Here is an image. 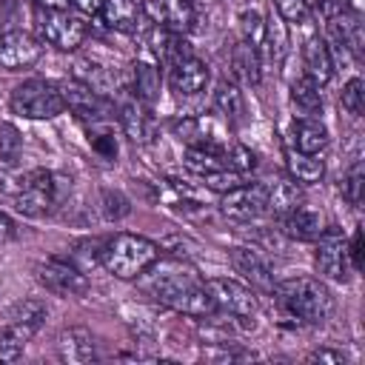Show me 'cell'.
Returning <instances> with one entry per match:
<instances>
[{
    "instance_id": "cell-33",
    "label": "cell",
    "mask_w": 365,
    "mask_h": 365,
    "mask_svg": "<svg viewBox=\"0 0 365 365\" xmlns=\"http://www.w3.org/2000/svg\"><path fill=\"white\" fill-rule=\"evenodd\" d=\"M222 163H225V168H231V171H237V174L257 168L254 151L245 148V145H240V143H225V148H222Z\"/></svg>"
},
{
    "instance_id": "cell-19",
    "label": "cell",
    "mask_w": 365,
    "mask_h": 365,
    "mask_svg": "<svg viewBox=\"0 0 365 365\" xmlns=\"http://www.w3.org/2000/svg\"><path fill=\"white\" fill-rule=\"evenodd\" d=\"M302 66H305V77H311L317 86H325L334 74V57L331 48L322 37H308L302 46Z\"/></svg>"
},
{
    "instance_id": "cell-32",
    "label": "cell",
    "mask_w": 365,
    "mask_h": 365,
    "mask_svg": "<svg viewBox=\"0 0 365 365\" xmlns=\"http://www.w3.org/2000/svg\"><path fill=\"white\" fill-rule=\"evenodd\" d=\"M182 163H185L191 171H197L200 177L208 174V171L225 168V163H222V151H214V148H188L185 157H182Z\"/></svg>"
},
{
    "instance_id": "cell-40",
    "label": "cell",
    "mask_w": 365,
    "mask_h": 365,
    "mask_svg": "<svg viewBox=\"0 0 365 365\" xmlns=\"http://www.w3.org/2000/svg\"><path fill=\"white\" fill-rule=\"evenodd\" d=\"M240 31H242V43L259 46L262 37H265V23H262V17L251 9V11H242V14H240Z\"/></svg>"
},
{
    "instance_id": "cell-21",
    "label": "cell",
    "mask_w": 365,
    "mask_h": 365,
    "mask_svg": "<svg viewBox=\"0 0 365 365\" xmlns=\"http://www.w3.org/2000/svg\"><path fill=\"white\" fill-rule=\"evenodd\" d=\"M265 197H268V211L277 217H285L288 211L302 205V188L291 174L265 182Z\"/></svg>"
},
{
    "instance_id": "cell-1",
    "label": "cell",
    "mask_w": 365,
    "mask_h": 365,
    "mask_svg": "<svg viewBox=\"0 0 365 365\" xmlns=\"http://www.w3.org/2000/svg\"><path fill=\"white\" fill-rule=\"evenodd\" d=\"M143 291L148 297H154L157 302H163L180 314H188V317H211L217 311V305L208 294V285L200 279V274L191 265H185L180 259L154 262L143 279Z\"/></svg>"
},
{
    "instance_id": "cell-13",
    "label": "cell",
    "mask_w": 365,
    "mask_h": 365,
    "mask_svg": "<svg viewBox=\"0 0 365 365\" xmlns=\"http://www.w3.org/2000/svg\"><path fill=\"white\" fill-rule=\"evenodd\" d=\"M174 134L185 140L188 148H214V151L225 148V137L211 117H182L174 123Z\"/></svg>"
},
{
    "instance_id": "cell-11",
    "label": "cell",
    "mask_w": 365,
    "mask_h": 365,
    "mask_svg": "<svg viewBox=\"0 0 365 365\" xmlns=\"http://www.w3.org/2000/svg\"><path fill=\"white\" fill-rule=\"evenodd\" d=\"M40 51H43V46L26 31H3L0 34V68H6V71L34 66L40 60Z\"/></svg>"
},
{
    "instance_id": "cell-20",
    "label": "cell",
    "mask_w": 365,
    "mask_h": 365,
    "mask_svg": "<svg viewBox=\"0 0 365 365\" xmlns=\"http://www.w3.org/2000/svg\"><path fill=\"white\" fill-rule=\"evenodd\" d=\"M279 220H282V231L288 237H294V240H305V242L308 240H319L322 231H325L322 214L314 211V208H308V205H297L294 211H288Z\"/></svg>"
},
{
    "instance_id": "cell-37",
    "label": "cell",
    "mask_w": 365,
    "mask_h": 365,
    "mask_svg": "<svg viewBox=\"0 0 365 365\" xmlns=\"http://www.w3.org/2000/svg\"><path fill=\"white\" fill-rule=\"evenodd\" d=\"M362 188H365V171H362V163L356 160V163L348 168L345 180H342V197H345L351 205H359V202H362Z\"/></svg>"
},
{
    "instance_id": "cell-35",
    "label": "cell",
    "mask_w": 365,
    "mask_h": 365,
    "mask_svg": "<svg viewBox=\"0 0 365 365\" xmlns=\"http://www.w3.org/2000/svg\"><path fill=\"white\" fill-rule=\"evenodd\" d=\"M20 154V137L9 123H0V168H11Z\"/></svg>"
},
{
    "instance_id": "cell-17",
    "label": "cell",
    "mask_w": 365,
    "mask_h": 365,
    "mask_svg": "<svg viewBox=\"0 0 365 365\" xmlns=\"http://www.w3.org/2000/svg\"><path fill=\"white\" fill-rule=\"evenodd\" d=\"M168 68H171V74H168L171 88L182 97H194L208 86V66L202 60H197L194 54H188L185 60H180Z\"/></svg>"
},
{
    "instance_id": "cell-45",
    "label": "cell",
    "mask_w": 365,
    "mask_h": 365,
    "mask_svg": "<svg viewBox=\"0 0 365 365\" xmlns=\"http://www.w3.org/2000/svg\"><path fill=\"white\" fill-rule=\"evenodd\" d=\"M68 3H71L77 11H83V14H97L103 0H68Z\"/></svg>"
},
{
    "instance_id": "cell-10",
    "label": "cell",
    "mask_w": 365,
    "mask_h": 365,
    "mask_svg": "<svg viewBox=\"0 0 365 365\" xmlns=\"http://www.w3.org/2000/svg\"><path fill=\"white\" fill-rule=\"evenodd\" d=\"M317 271L328 279H336V282H345L354 271L351 257H348V245L336 228H325L322 237L317 240Z\"/></svg>"
},
{
    "instance_id": "cell-16",
    "label": "cell",
    "mask_w": 365,
    "mask_h": 365,
    "mask_svg": "<svg viewBox=\"0 0 365 365\" xmlns=\"http://www.w3.org/2000/svg\"><path fill=\"white\" fill-rule=\"evenodd\" d=\"M74 80L86 83L97 94H108L114 88H120V68H114L111 63H103L97 57H77L74 60Z\"/></svg>"
},
{
    "instance_id": "cell-14",
    "label": "cell",
    "mask_w": 365,
    "mask_h": 365,
    "mask_svg": "<svg viewBox=\"0 0 365 365\" xmlns=\"http://www.w3.org/2000/svg\"><path fill=\"white\" fill-rule=\"evenodd\" d=\"M46 317H48L46 302H40V299H20V302H14V305L9 308V314H6V328H9L14 336H20L23 342H29V339L40 331V325L46 322Z\"/></svg>"
},
{
    "instance_id": "cell-18",
    "label": "cell",
    "mask_w": 365,
    "mask_h": 365,
    "mask_svg": "<svg viewBox=\"0 0 365 365\" xmlns=\"http://www.w3.org/2000/svg\"><path fill=\"white\" fill-rule=\"evenodd\" d=\"M57 354L63 362H74V365L94 362L97 359V342H94L91 331H86V328H66L57 336Z\"/></svg>"
},
{
    "instance_id": "cell-42",
    "label": "cell",
    "mask_w": 365,
    "mask_h": 365,
    "mask_svg": "<svg viewBox=\"0 0 365 365\" xmlns=\"http://www.w3.org/2000/svg\"><path fill=\"white\" fill-rule=\"evenodd\" d=\"M23 339L20 336H14L9 328H3L0 331V365L3 362H14V359H20V354H23Z\"/></svg>"
},
{
    "instance_id": "cell-47",
    "label": "cell",
    "mask_w": 365,
    "mask_h": 365,
    "mask_svg": "<svg viewBox=\"0 0 365 365\" xmlns=\"http://www.w3.org/2000/svg\"><path fill=\"white\" fill-rule=\"evenodd\" d=\"M37 9H63L68 0H31Z\"/></svg>"
},
{
    "instance_id": "cell-8",
    "label": "cell",
    "mask_w": 365,
    "mask_h": 365,
    "mask_svg": "<svg viewBox=\"0 0 365 365\" xmlns=\"http://www.w3.org/2000/svg\"><path fill=\"white\" fill-rule=\"evenodd\" d=\"M208 285V294L214 299V305L225 314H234V317H242V319H254L257 311H259V302L254 297V291L237 279H228V277H214L205 282Z\"/></svg>"
},
{
    "instance_id": "cell-38",
    "label": "cell",
    "mask_w": 365,
    "mask_h": 365,
    "mask_svg": "<svg viewBox=\"0 0 365 365\" xmlns=\"http://www.w3.org/2000/svg\"><path fill=\"white\" fill-rule=\"evenodd\" d=\"M274 6H277V17L285 20V23L302 26V23H308V17H311L308 0H274Z\"/></svg>"
},
{
    "instance_id": "cell-28",
    "label": "cell",
    "mask_w": 365,
    "mask_h": 365,
    "mask_svg": "<svg viewBox=\"0 0 365 365\" xmlns=\"http://www.w3.org/2000/svg\"><path fill=\"white\" fill-rule=\"evenodd\" d=\"M131 77H134V94H137V100L140 103H154L157 94H160V71H157V66L140 60V63H134Z\"/></svg>"
},
{
    "instance_id": "cell-25",
    "label": "cell",
    "mask_w": 365,
    "mask_h": 365,
    "mask_svg": "<svg viewBox=\"0 0 365 365\" xmlns=\"http://www.w3.org/2000/svg\"><path fill=\"white\" fill-rule=\"evenodd\" d=\"M154 54L165 63V66H174V63H180V60H185L188 54H191V48H188V43H185V37L180 34V31H171V29H157L154 31Z\"/></svg>"
},
{
    "instance_id": "cell-44",
    "label": "cell",
    "mask_w": 365,
    "mask_h": 365,
    "mask_svg": "<svg viewBox=\"0 0 365 365\" xmlns=\"http://www.w3.org/2000/svg\"><path fill=\"white\" fill-rule=\"evenodd\" d=\"M348 257H351V265H354V268L362 265V228L354 231V240H351V245H348Z\"/></svg>"
},
{
    "instance_id": "cell-26",
    "label": "cell",
    "mask_w": 365,
    "mask_h": 365,
    "mask_svg": "<svg viewBox=\"0 0 365 365\" xmlns=\"http://www.w3.org/2000/svg\"><path fill=\"white\" fill-rule=\"evenodd\" d=\"M231 68L234 74L248 83V86H257L259 83V54H257V46L251 43H237L234 51H231Z\"/></svg>"
},
{
    "instance_id": "cell-6",
    "label": "cell",
    "mask_w": 365,
    "mask_h": 365,
    "mask_svg": "<svg viewBox=\"0 0 365 365\" xmlns=\"http://www.w3.org/2000/svg\"><path fill=\"white\" fill-rule=\"evenodd\" d=\"M34 29L43 43H48L60 51H74L86 40V23L63 9H37Z\"/></svg>"
},
{
    "instance_id": "cell-41",
    "label": "cell",
    "mask_w": 365,
    "mask_h": 365,
    "mask_svg": "<svg viewBox=\"0 0 365 365\" xmlns=\"http://www.w3.org/2000/svg\"><path fill=\"white\" fill-rule=\"evenodd\" d=\"M100 208H103V217H106V220H120V217H125V214L131 211L128 200H125L120 191H103Z\"/></svg>"
},
{
    "instance_id": "cell-29",
    "label": "cell",
    "mask_w": 365,
    "mask_h": 365,
    "mask_svg": "<svg viewBox=\"0 0 365 365\" xmlns=\"http://www.w3.org/2000/svg\"><path fill=\"white\" fill-rule=\"evenodd\" d=\"M214 106L220 108V114H222V117H225L231 125L242 120L245 103H242V91H240L234 83L222 80V83L217 86V91H214Z\"/></svg>"
},
{
    "instance_id": "cell-23",
    "label": "cell",
    "mask_w": 365,
    "mask_h": 365,
    "mask_svg": "<svg viewBox=\"0 0 365 365\" xmlns=\"http://www.w3.org/2000/svg\"><path fill=\"white\" fill-rule=\"evenodd\" d=\"M97 14L114 31H134L140 23V9L131 0H103Z\"/></svg>"
},
{
    "instance_id": "cell-9",
    "label": "cell",
    "mask_w": 365,
    "mask_h": 365,
    "mask_svg": "<svg viewBox=\"0 0 365 365\" xmlns=\"http://www.w3.org/2000/svg\"><path fill=\"white\" fill-rule=\"evenodd\" d=\"M220 208L228 220H237V222H251V220L268 214L265 182H248V185H237V188L225 191L220 200Z\"/></svg>"
},
{
    "instance_id": "cell-34",
    "label": "cell",
    "mask_w": 365,
    "mask_h": 365,
    "mask_svg": "<svg viewBox=\"0 0 365 365\" xmlns=\"http://www.w3.org/2000/svg\"><path fill=\"white\" fill-rule=\"evenodd\" d=\"M262 43H268V51H271V60H282L285 57V43H288V37H285V26H282V20L279 17H271L268 23H265V37H262Z\"/></svg>"
},
{
    "instance_id": "cell-46",
    "label": "cell",
    "mask_w": 365,
    "mask_h": 365,
    "mask_svg": "<svg viewBox=\"0 0 365 365\" xmlns=\"http://www.w3.org/2000/svg\"><path fill=\"white\" fill-rule=\"evenodd\" d=\"M14 237V222L0 211V242H6V240H11Z\"/></svg>"
},
{
    "instance_id": "cell-27",
    "label": "cell",
    "mask_w": 365,
    "mask_h": 365,
    "mask_svg": "<svg viewBox=\"0 0 365 365\" xmlns=\"http://www.w3.org/2000/svg\"><path fill=\"white\" fill-rule=\"evenodd\" d=\"M288 174L297 182H319L325 174V163L317 154H302L297 148L288 151Z\"/></svg>"
},
{
    "instance_id": "cell-39",
    "label": "cell",
    "mask_w": 365,
    "mask_h": 365,
    "mask_svg": "<svg viewBox=\"0 0 365 365\" xmlns=\"http://www.w3.org/2000/svg\"><path fill=\"white\" fill-rule=\"evenodd\" d=\"M202 185H205V188H211V191L225 194V191H231V188L242 185V177H240L237 171H231V168H217V171L202 174Z\"/></svg>"
},
{
    "instance_id": "cell-3",
    "label": "cell",
    "mask_w": 365,
    "mask_h": 365,
    "mask_svg": "<svg viewBox=\"0 0 365 365\" xmlns=\"http://www.w3.org/2000/svg\"><path fill=\"white\" fill-rule=\"evenodd\" d=\"M157 259H160L157 242H151L140 234H117L103 248V265L108 268V274H114L120 279L143 277Z\"/></svg>"
},
{
    "instance_id": "cell-7",
    "label": "cell",
    "mask_w": 365,
    "mask_h": 365,
    "mask_svg": "<svg viewBox=\"0 0 365 365\" xmlns=\"http://www.w3.org/2000/svg\"><path fill=\"white\" fill-rule=\"evenodd\" d=\"M34 277L40 285H46V291L57 294V297H83L88 291V279L86 274L66 262V259H43L34 265Z\"/></svg>"
},
{
    "instance_id": "cell-4",
    "label": "cell",
    "mask_w": 365,
    "mask_h": 365,
    "mask_svg": "<svg viewBox=\"0 0 365 365\" xmlns=\"http://www.w3.org/2000/svg\"><path fill=\"white\" fill-rule=\"evenodd\" d=\"M11 111L26 120H51L66 111L60 86L48 80H26L11 91Z\"/></svg>"
},
{
    "instance_id": "cell-5",
    "label": "cell",
    "mask_w": 365,
    "mask_h": 365,
    "mask_svg": "<svg viewBox=\"0 0 365 365\" xmlns=\"http://www.w3.org/2000/svg\"><path fill=\"white\" fill-rule=\"evenodd\" d=\"M11 197H14V208L20 214H26V217H43V214H48L54 208V202H57L54 174L43 171V168L20 174Z\"/></svg>"
},
{
    "instance_id": "cell-12",
    "label": "cell",
    "mask_w": 365,
    "mask_h": 365,
    "mask_svg": "<svg viewBox=\"0 0 365 365\" xmlns=\"http://www.w3.org/2000/svg\"><path fill=\"white\" fill-rule=\"evenodd\" d=\"M60 94L66 100V108H71L80 120H103L111 108L106 103L103 94H97L94 88H88L86 83L80 80H71V83H63L60 86Z\"/></svg>"
},
{
    "instance_id": "cell-15",
    "label": "cell",
    "mask_w": 365,
    "mask_h": 365,
    "mask_svg": "<svg viewBox=\"0 0 365 365\" xmlns=\"http://www.w3.org/2000/svg\"><path fill=\"white\" fill-rule=\"evenodd\" d=\"M228 257H231V265L237 268V274H242L245 282H251L259 291L274 294V285H277L274 282V271L254 248H231Z\"/></svg>"
},
{
    "instance_id": "cell-24",
    "label": "cell",
    "mask_w": 365,
    "mask_h": 365,
    "mask_svg": "<svg viewBox=\"0 0 365 365\" xmlns=\"http://www.w3.org/2000/svg\"><path fill=\"white\" fill-rule=\"evenodd\" d=\"M120 123H123V131L134 140V143H148L154 137V125H151V117L145 114V108L140 106V100L134 103H125L120 108Z\"/></svg>"
},
{
    "instance_id": "cell-31",
    "label": "cell",
    "mask_w": 365,
    "mask_h": 365,
    "mask_svg": "<svg viewBox=\"0 0 365 365\" xmlns=\"http://www.w3.org/2000/svg\"><path fill=\"white\" fill-rule=\"evenodd\" d=\"M163 20L168 23L171 31H188L194 26V6L191 0H160Z\"/></svg>"
},
{
    "instance_id": "cell-22",
    "label": "cell",
    "mask_w": 365,
    "mask_h": 365,
    "mask_svg": "<svg viewBox=\"0 0 365 365\" xmlns=\"http://www.w3.org/2000/svg\"><path fill=\"white\" fill-rule=\"evenodd\" d=\"M328 145V128L317 117H302L291 125V148L302 154H319Z\"/></svg>"
},
{
    "instance_id": "cell-30",
    "label": "cell",
    "mask_w": 365,
    "mask_h": 365,
    "mask_svg": "<svg viewBox=\"0 0 365 365\" xmlns=\"http://www.w3.org/2000/svg\"><path fill=\"white\" fill-rule=\"evenodd\" d=\"M291 103L299 108V111H305V114H317V111H322V94H319V86L311 80V77H297L294 83H291Z\"/></svg>"
},
{
    "instance_id": "cell-36",
    "label": "cell",
    "mask_w": 365,
    "mask_h": 365,
    "mask_svg": "<svg viewBox=\"0 0 365 365\" xmlns=\"http://www.w3.org/2000/svg\"><path fill=\"white\" fill-rule=\"evenodd\" d=\"M342 108L354 117H359L365 111V83L359 77H351L342 88Z\"/></svg>"
},
{
    "instance_id": "cell-2",
    "label": "cell",
    "mask_w": 365,
    "mask_h": 365,
    "mask_svg": "<svg viewBox=\"0 0 365 365\" xmlns=\"http://www.w3.org/2000/svg\"><path fill=\"white\" fill-rule=\"evenodd\" d=\"M277 302L297 319L308 325H319L334 314V297L331 291L314 279V277H291L274 285Z\"/></svg>"
},
{
    "instance_id": "cell-48",
    "label": "cell",
    "mask_w": 365,
    "mask_h": 365,
    "mask_svg": "<svg viewBox=\"0 0 365 365\" xmlns=\"http://www.w3.org/2000/svg\"><path fill=\"white\" fill-rule=\"evenodd\" d=\"M342 3H345V6H351V0H342Z\"/></svg>"
},
{
    "instance_id": "cell-43",
    "label": "cell",
    "mask_w": 365,
    "mask_h": 365,
    "mask_svg": "<svg viewBox=\"0 0 365 365\" xmlns=\"http://www.w3.org/2000/svg\"><path fill=\"white\" fill-rule=\"evenodd\" d=\"M348 356L342 351H334V348H319L314 354H308V362H325V365H342Z\"/></svg>"
}]
</instances>
